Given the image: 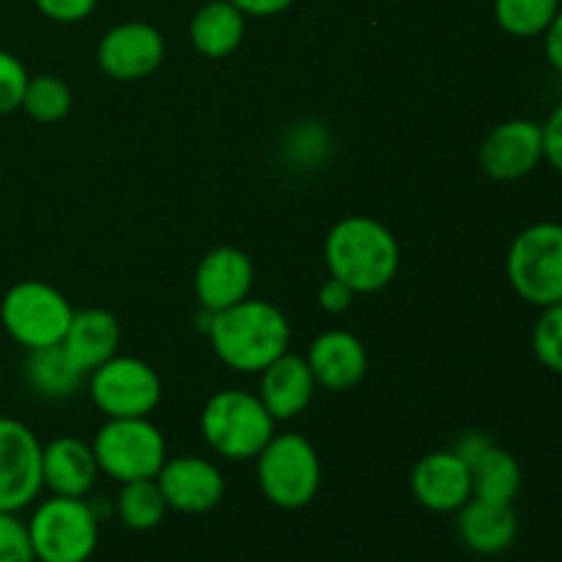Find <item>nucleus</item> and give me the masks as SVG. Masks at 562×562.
Here are the masks:
<instances>
[{"label": "nucleus", "instance_id": "obj_1", "mask_svg": "<svg viewBox=\"0 0 562 562\" xmlns=\"http://www.w3.org/2000/svg\"><path fill=\"white\" fill-rule=\"evenodd\" d=\"M206 333L220 362L236 373H261L285 355L291 344V327L280 307L250 296L212 313Z\"/></svg>", "mask_w": 562, "mask_h": 562}, {"label": "nucleus", "instance_id": "obj_2", "mask_svg": "<svg viewBox=\"0 0 562 562\" xmlns=\"http://www.w3.org/2000/svg\"><path fill=\"white\" fill-rule=\"evenodd\" d=\"M329 274L344 280L355 294L387 289L401 267V247L393 231L371 217H344L324 239Z\"/></svg>", "mask_w": 562, "mask_h": 562}, {"label": "nucleus", "instance_id": "obj_3", "mask_svg": "<svg viewBox=\"0 0 562 562\" xmlns=\"http://www.w3.org/2000/svg\"><path fill=\"white\" fill-rule=\"evenodd\" d=\"M201 434L209 448L228 461H250L274 437V417L256 393L220 390L206 401Z\"/></svg>", "mask_w": 562, "mask_h": 562}, {"label": "nucleus", "instance_id": "obj_4", "mask_svg": "<svg viewBox=\"0 0 562 562\" xmlns=\"http://www.w3.org/2000/svg\"><path fill=\"white\" fill-rule=\"evenodd\" d=\"M508 283L527 305L549 307L562 302V223L541 220L510 241L505 258Z\"/></svg>", "mask_w": 562, "mask_h": 562}, {"label": "nucleus", "instance_id": "obj_5", "mask_svg": "<svg viewBox=\"0 0 562 562\" xmlns=\"http://www.w3.org/2000/svg\"><path fill=\"white\" fill-rule=\"evenodd\" d=\"M256 464L263 497L280 510L305 508L322 488V461L302 434H274L256 456Z\"/></svg>", "mask_w": 562, "mask_h": 562}, {"label": "nucleus", "instance_id": "obj_6", "mask_svg": "<svg viewBox=\"0 0 562 562\" xmlns=\"http://www.w3.org/2000/svg\"><path fill=\"white\" fill-rule=\"evenodd\" d=\"M36 562H88L99 547V516L86 497L53 494L27 521Z\"/></svg>", "mask_w": 562, "mask_h": 562}, {"label": "nucleus", "instance_id": "obj_7", "mask_svg": "<svg viewBox=\"0 0 562 562\" xmlns=\"http://www.w3.org/2000/svg\"><path fill=\"white\" fill-rule=\"evenodd\" d=\"M91 448L99 472L119 483L157 477L168 461L162 431L148 417H108Z\"/></svg>", "mask_w": 562, "mask_h": 562}, {"label": "nucleus", "instance_id": "obj_8", "mask_svg": "<svg viewBox=\"0 0 562 562\" xmlns=\"http://www.w3.org/2000/svg\"><path fill=\"white\" fill-rule=\"evenodd\" d=\"M71 316L75 311L69 300L42 280H22L11 285L0 302V324L9 338L27 351L58 346L69 329Z\"/></svg>", "mask_w": 562, "mask_h": 562}, {"label": "nucleus", "instance_id": "obj_9", "mask_svg": "<svg viewBox=\"0 0 562 562\" xmlns=\"http://www.w3.org/2000/svg\"><path fill=\"white\" fill-rule=\"evenodd\" d=\"M91 398L108 417H148L162 401V382L146 360L110 357L91 371Z\"/></svg>", "mask_w": 562, "mask_h": 562}, {"label": "nucleus", "instance_id": "obj_10", "mask_svg": "<svg viewBox=\"0 0 562 562\" xmlns=\"http://www.w3.org/2000/svg\"><path fill=\"white\" fill-rule=\"evenodd\" d=\"M36 434L14 417H0V510L20 514L44 488Z\"/></svg>", "mask_w": 562, "mask_h": 562}, {"label": "nucleus", "instance_id": "obj_11", "mask_svg": "<svg viewBox=\"0 0 562 562\" xmlns=\"http://www.w3.org/2000/svg\"><path fill=\"white\" fill-rule=\"evenodd\" d=\"M543 162V126L510 119L494 126L477 151V165L494 181H519Z\"/></svg>", "mask_w": 562, "mask_h": 562}, {"label": "nucleus", "instance_id": "obj_12", "mask_svg": "<svg viewBox=\"0 0 562 562\" xmlns=\"http://www.w3.org/2000/svg\"><path fill=\"white\" fill-rule=\"evenodd\" d=\"M157 486L168 508L187 516L209 514L217 508L225 494L223 472L201 456H179L165 461L157 475Z\"/></svg>", "mask_w": 562, "mask_h": 562}, {"label": "nucleus", "instance_id": "obj_13", "mask_svg": "<svg viewBox=\"0 0 562 562\" xmlns=\"http://www.w3.org/2000/svg\"><path fill=\"white\" fill-rule=\"evenodd\" d=\"M165 58V38L148 22H121L99 42L97 60L115 80H140L157 71Z\"/></svg>", "mask_w": 562, "mask_h": 562}, {"label": "nucleus", "instance_id": "obj_14", "mask_svg": "<svg viewBox=\"0 0 562 562\" xmlns=\"http://www.w3.org/2000/svg\"><path fill=\"white\" fill-rule=\"evenodd\" d=\"M409 486L431 514H456L472 499V470L456 450H434L417 461Z\"/></svg>", "mask_w": 562, "mask_h": 562}, {"label": "nucleus", "instance_id": "obj_15", "mask_svg": "<svg viewBox=\"0 0 562 562\" xmlns=\"http://www.w3.org/2000/svg\"><path fill=\"white\" fill-rule=\"evenodd\" d=\"M256 280V267L250 256L239 247H214L201 258L195 269V296L203 311L220 313L247 300Z\"/></svg>", "mask_w": 562, "mask_h": 562}, {"label": "nucleus", "instance_id": "obj_16", "mask_svg": "<svg viewBox=\"0 0 562 562\" xmlns=\"http://www.w3.org/2000/svg\"><path fill=\"white\" fill-rule=\"evenodd\" d=\"M307 366L316 376V384L333 393H346L366 379L368 351L357 335L346 329H329L311 344Z\"/></svg>", "mask_w": 562, "mask_h": 562}, {"label": "nucleus", "instance_id": "obj_17", "mask_svg": "<svg viewBox=\"0 0 562 562\" xmlns=\"http://www.w3.org/2000/svg\"><path fill=\"white\" fill-rule=\"evenodd\" d=\"M121 344V324L104 307H86V311L71 316L69 329H66L60 349H64L66 360L71 362L75 371L82 376L97 371L102 362L115 357Z\"/></svg>", "mask_w": 562, "mask_h": 562}, {"label": "nucleus", "instance_id": "obj_18", "mask_svg": "<svg viewBox=\"0 0 562 562\" xmlns=\"http://www.w3.org/2000/svg\"><path fill=\"white\" fill-rule=\"evenodd\" d=\"M316 387V376H313L307 360L285 351V355H280L272 366H267L261 371V390H258V398L267 406L269 415L274 417V423H283L294 420L296 415H302V412L307 409Z\"/></svg>", "mask_w": 562, "mask_h": 562}, {"label": "nucleus", "instance_id": "obj_19", "mask_svg": "<svg viewBox=\"0 0 562 562\" xmlns=\"http://www.w3.org/2000/svg\"><path fill=\"white\" fill-rule=\"evenodd\" d=\"M456 514H459L456 532H459L461 543L475 554L494 558V554L508 552L519 536V516H516L514 505L486 503V499L472 497Z\"/></svg>", "mask_w": 562, "mask_h": 562}, {"label": "nucleus", "instance_id": "obj_20", "mask_svg": "<svg viewBox=\"0 0 562 562\" xmlns=\"http://www.w3.org/2000/svg\"><path fill=\"white\" fill-rule=\"evenodd\" d=\"M44 486L60 497H86L99 477L93 448L77 437H58L42 450Z\"/></svg>", "mask_w": 562, "mask_h": 562}, {"label": "nucleus", "instance_id": "obj_21", "mask_svg": "<svg viewBox=\"0 0 562 562\" xmlns=\"http://www.w3.org/2000/svg\"><path fill=\"white\" fill-rule=\"evenodd\" d=\"M190 38L206 58H228L245 38V14L231 0H212L192 16Z\"/></svg>", "mask_w": 562, "mask_h": 562}, {"label": "nucleus", "instance_id": "obj_22", "mask_svg": "<svg viewBox=\"0 0 562 562\" xmlns=\"http://www.w3.org/2000/svg\"><path fill=\"white\" fill-rule=\"evenodd\" d=\"M472 470V497L486 503L514 505L521 492V467L508 450L488 445L481 459L470 467Z\"/></svg>", "mask_w": 562, "mask_h": 562}, {"label": "nucleus", "instance_id": "obj_23", "mask_svg": "<svg viewBox=\"0 0 562 562\" xmlns=\"http://www.w3.org/2000/svg\"><path fill=\"white\" fill-rule=\"evenodd\" d=\"M25 379L38 395L44 398H71L80 390L82 373L71 368L66 360L64 349L58 346H47V349L27 351L25 360Z\"/></svg>", "mask_w": 562, "mask_h": 562}, {"label": "nucleus", "instance_id": "obj_24", "mask_svg": "<svg viewBox=\"0 0 562 562\" xmlns=\"http://www.w3.org/2000/svg\"><path fill=\"white\" fill-rule=\"evenodd\" d=\"M168 503H165L162 492L157 486V477H146V481H130L121 483L119 499H115V514L124 521V527L135 532H148L159 527L168 514Z\"/></svg>", "mask_w": 562, "mask_h": 562}, {"label": "nucleus", "instance_id": "obj_25", "mask_svg": "<svg viewBox=\"0 0 562 562\" xmlns=\"http://www.w3.org/2000/svg\"><path fill=\"white\" fill-rule=\"evenodd\" d=\"M562 0H494V20L508 36L536 38L547 33Z\"/></svg>", "mask_w": 562, "mask_h": 562}, {"label": "nucleus", "instance_id": "obj_26", "mask_svg": "<svg viewBox=\"0 0 562 562\" xmlns=\"http://www.w3.org/2000/svg\"><path fill=\"white\" fill-rule=\"evenodd\" d=\"M22 110L38 124H55V121L66 119L71 110L69 86L55 75L31 77L25 97H22Z\"/></svg>", "mask_w": 562, "mask_h": 562}, {"label": "nucleus", "instance_id": "obj_27", "mask_svg": "<svg viewBox=\"0 0 562 562\" xmlns=\"http://www.w3.org/2000/svg\"><path fill=\"white\" fill-rule=\"evenodd\" d=\"M532 355L547 371L562 376V302L541 307L532 324Z\"/></svg>", "mask_w": 562, "mask_h": 562}, {"label": "nucleus", "instance_id": "obj_28", "mask_svg": "<svg viewBox=\"0 0 562 562\" xmlns=\"http://www.w3.org/2000/svg\"><path fill=\"white\" fill-rule=\"evenodd\" d=\"M0 562H36L27 525L9 510H0Z\"/></svg>", "mask_w": 562, "mask_h": 562}, {"label": "nucleus", "instance_id": "obj_29", "mask_svg": "<svg viewBox=\"0 0 562 562\" xmlns=\"http://www.w3.org/2000/svg\"><path fill=\"white\" fill-rule=\"evenodd\" d=\"M27 71L16 55L0 49V115H9L22 108V97L27 88Z\"/></svg>", "mask_w": 562, "mask_h": 562}, {"label": "nucleus", "instance_id": "obj_30", "mask_svg": "<svg viewBox=\"0 0 562 562\" xmlns=\"http://www.w3.org/2000/svg\"><path fill=\"white\" fill-rule=\"evenodd\" d=\"M36 9L53 22H80L97 9V0H33Z\"/></svg>", "mask_w": 562, "mask_h": 562}, {"label": "nucleus", "instance_id": "obj_31", "mask_svg": "<svg viewBox=\"0 0 562 562\" xmlns=\"http://www.w3.org/2000/svg\"><path fill=\"white\" fill-rule=\"evenodd\" d=\"M543 159L562 176V99L543 121Z\"/></svg>", "mask_w": 562, "mask_h": 562}, {"label": "nucleus", "instance_id": "obj_32", "mask_svg": "<svg viewBox=\"0 0 562 562\" xmlns=\"http://www.w3.org/2000/svg\"><path fill=\"white\" fill-rule=\"evenodd\" d=\"M351 302H355V291H351L344 280L333 278V274H329L327 283L318 289V305H322V311L333 313V316L349 311Z\"/></svg>", "mask_w": 562, "mask_h": 562}, {"label": "nucleus", "instance_id": "obj_33", "mask_svg": "<svg viewBox=\"0 0 562 562\" xmlns=\"http://www.w3.org/2000/svg\"><path fill=\"white\" fill-rule=\"evenodd\" d=\"M543 53H547L549 66L562 77V5L558 14H554L552 25L543 33Z\"/></svg>", "mask_w": 562, "mask_h": 562}, {"label": "nucleus", "instance_id": "obj_34", "mask_svg": "<svg viewBox=\"0 0 562 562\" xmlns=\"http://www.w3.org/2000/svg\"><path fill=\"white\" fill-rule=\"evenodd\" d=\"M241 14H252V16H272L280 14V11L289 9L294 0H231Z\"/></svg>", "mask_w": 562, "mask_h": 562}, {"label": "nucleus", "instance_id": "obj_35", "mask_svg": "<svg viewBox=\"0 0 562 562\" xmlns=\"http://www.w3.org/2000/svg\"><path fill=\"white\" fill-rule=\"evenodd\" d=\"M488 445H492V442H488V439L483 437V434H477V431H467L464 437H461L459 442H456V448H453V450H456V453L461 456V459L467 461V464L472 467V464H475L477 459H481L483 450H486Z\"/></svg>", "mask_w": 562, "mask_h": 562}, {"label": "nucleus", "instance_id": "obj_36", "mask_svg": "<svg viewBox=\"0 0 562 562\" xmlns=\"http://www.w3.org/2000/svg\"><path fill=\"white\" fill-rule=\"evenodd\" d=\"M0 390H3V371H0Z\"/></svg>", "mask_w": 562, "mask_h": 562}]
</instances>
